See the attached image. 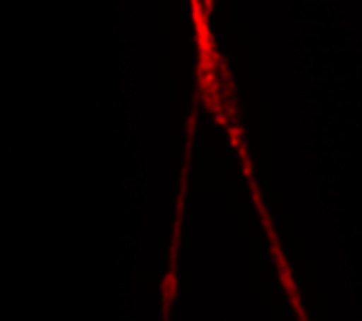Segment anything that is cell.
<instances>
[{
    "label": "cell",
    "mask_w": 362,
    "mask_h": 321,
    "mask_svg": "<svg viewBox=\"0 0 362 321\" xmlns=\"http://www.w3.org/2000/svg\"><path fill=\"white\" fill-rule=\"evenodd\" d=\"M272 252H274V258H276L278 277H280V281H282V286H284V290H286V294H288V298H291V305L295 307L299 320H308V317H305V311H303V307H301V296H299V290H297V286H295L291 267L286 265V258H284V254H282V250H280V243L274 239V235H272Z\"/></svg>",
    "instance_id": "cell-1"
}]
</instances>
